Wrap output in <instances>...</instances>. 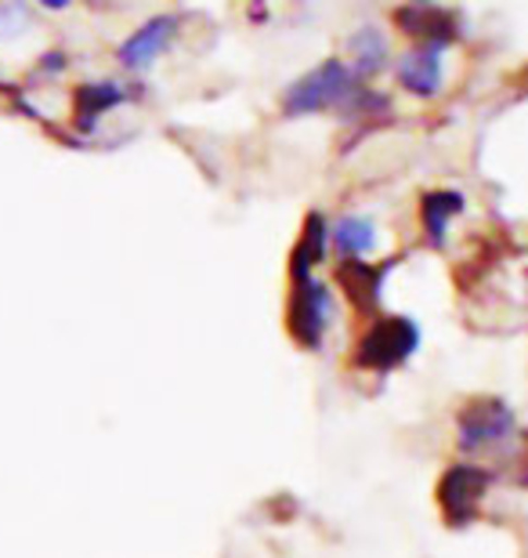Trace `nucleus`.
I'll return each mask as SVG.
<instances>
[{"label":"nucleus","mask_w":528,"mask_h":558,"mask_svg":"<svg viewBox=\"0 0 528 558\" xmlns=\"http://www.w3.org/2000/svg\"><path fill=\"white\" fill-rule=\"evenodd\" d=\"M347 54H352V81H366V76L380 73L388 65V40L384 33L373 26H363L347 37Z\"/></svg>","instance_id":"nucleus-10"},{"label":"nucleus","mask_w":528,"mask_h":558,"mask_svg":"<svg viewBox=\"0 0 528 558\" xmlns=\"http://www.w3.org/2000/svg\"><path fill=\"white\" fill-rule=\"evenodd\" d=\"M420 344V327L417 319L409 316H380L373 327L363 333L355 349V366L363 371H377V374H388L395 371L417 352Z\"/></svg>","instance_id":"nucleus-1"},{"label":"nucleus","mask_w":528,"mask_h":558,"mask_svg":"<svg viewBox=\"0 0 528 558\" xmlns=\"http://www.w3.org/2000/svg\"><path fill=\"white\" fill-rule=\"evenodd\" d=\"M521 483H528V472H525V475H521Z\"/></svg>","instance_id":"nucleus-15"},{"label":"nucleus","mask_w":528,"mask_h":558,"mask_svg":"<svg viewBox=\"0 0 528 558\" xmlns=\"http://www.w3.org/2000/svg\"><path fill=\"white\" fill-rule=\"evenodd\" d=\"M514 435V410L500 399H475L459 410V450L481 453Z\"/></svg>","instance_id":"nucleus-4"},{"label":"nucleus","mask_w":528,"mask_h":558,"mask_svg":"<svg viewBox=\"0 0 528 558\" xmlns=\"http://www.w3.org/2000/svg\"><path fill=\"white\" fill-rule=\"evenodd\" d=\"M459 210H464V196L449 193V189L423 196V229H427V236H431V243H438V247H442L449 221H453Z\"/></svg>","instance_id":"nucleus-14"},{"label":"nucleus","mask_w":528,"mask_h":558,"mask_svg":"<svg viewBox=\"0 0 528 558\" xmlns=\"http://www.w3.org/2000/svg\"><path fill=\"white\" fill-rule=\"evenodd\" d=\"M123 98H127V95H123L120 84H84V87H76V98H73L76 120H81L84 128H95L98 117H102L106 109L120 106Z\"/></svg>","instance_id":"nucleus-13"},{"label":"nucleus","mask_w":528,"mask_h":558,"mask_svg":"<svg viewBox=\"0 0 528 558\" xmlns=\"http://www.w3.org/2000/svg\"><path fill=\"white\" fill-rule=\"evenodd\" d=\"M395 22L413 37H420L423 44L431 48H445L449 40H456V19L453 11H442V8H398L395 11Z\"/></svg>","instance_id":"nucleus-8"},{"label":"nucleus","mask_w":528,"mask_h":558,"mask_svg":"<svg viewBox=\"0 0 528 558\" xmlns=\"http://www.w3.org/2000/svg\"><path fill=\"white\" fill-rule=\"evenodd\" d=\"M336 283L347 290L352 305L358 312H373L380 305V283H384V269L369 262H341L336 269Z\"/></svg>","instance_id":"nucleus-9"},{"label":"nucleus","mask_w":528,"mask_h":558,"mask_svg":"<svg viewBox=\"0 0 528 558\" xmlns=\"http://www.w3.org/2000/svg\"><path fill=\"white\" fill-rule=\"evenodd\" d=\"M326 247H330V226H326V218L319 210H311L305 218V232H300L297 251H294V265H290L294 279H308L311 265H319L326 258Z\"/></svg>","instance_id":"nucleus-11"},{"label":"nucleus","mask_w":528,"mask_h":558,"mask_svg":"<svg viewBox=\"0 0 528 558\" xmlns=\"http://www.w3.org/2000/svg\"><path fill=\"white\" fill-rule=\"evenodd\" d=\"M330 236H333L336 254H341L344 262H358V258H363V254L373 251V243H377V229H373V221H369V218L344 215V218L333 226Z\"/></svg>","instance_id":"nucleus-12"},{"label":"nucleus","mask_w":528,"mask_h":558,"mask_svg":"<svg viewBox=\"0 0 528 558\" xmlns=\"http://www.w3.org/2000/svg\"><path fill=\"white\" fill-rule=\"evenodd\" d=\"M398 81L406 92L431 98L442 87V48H431V44H420V48L406 51L398 59Z\"/></svg>","instance_id":"nucleus-7"},{"label":"nucleus","mask_w":528,"mask_h":558,"mask_svg":"<svg viewBox=\"0 0 528 558\" xmlns=\"http://www.w3.org/2000/svg\"><path fill=\"white\" fill-rule=\"evenodd\" d=\"M489 494V472L478 464H453L438 483V505L449 526H467L478 519L481 500Z\"/></svg>","instance_id":"nucleus-3"},{"label":"nucleus","mask_w":528,"mask_h":558,"mask_svg":"<svg viewBox=\"0 0 528 558\" xmlns=\"http://www.w3.org/2000/svg\"><path fill=\"white\" fill-rule=\"evenodd\" d=\"M174 15H156L149 19L145 26L134 29V37L120 48V62L127 65V70H145V65H152L160 59V51L171 44L174 37Z\"/></svg>","instance_id":"nucleus-6"},{"label":"nucleus","mask_w":528,"mask_h":558,"mask_svg":"<svg viewBox=\"0 0 528 558\" xmlns=\"http://www.w3.org/2000/svg\"><path fill=\"white\" fill-rule=\"evenodd\" d=\"M352 73L341 59H326L316 70H308L300 81H294L283 95V113L286 117H308L319 109L344 106V98L352 95Z\"/></svg>","instance_id":"nucleus-2"},{"label":"nucleus","mask_w":528,"mask_h":558,"mask_svg":"<svg viewBox=\"0 0 528 558\" xmlns=\"http://www.w3.org/2000/svg\"><path fill=\"white\" fill-rule=\"evenodd\" d=\"M333 319L330 290L316 279H294V294H290V333L305 344V349H319L326 327Z\"/></svg>","instance_id":"nucleus-5"}]
</instances>
